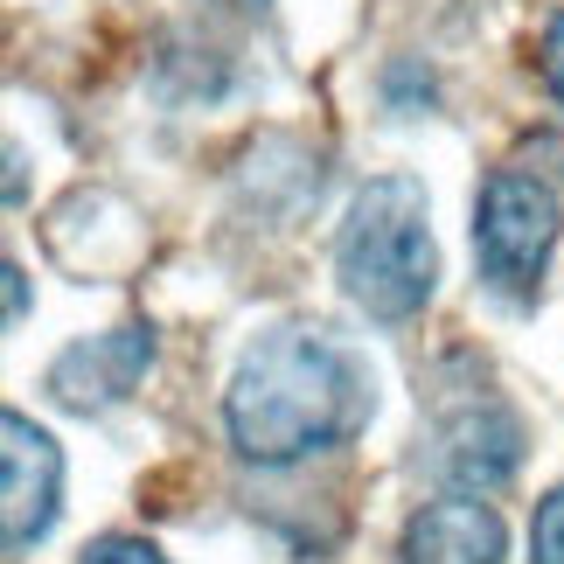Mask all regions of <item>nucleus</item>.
I'll return each mask as SVG.
<instances>
[{
    "instance_id": "7ed1b4c3",
    "label": "nucleus",
    "mask_w": 564,
    "mask_h": 564,
    "mask_svg": "<svg viewBox=\"0 0 564 564\" xmlns=\"http://www.w3.org/2000/svg\"><path fill=\"white\" fill-rule=\"evenodd\" d=\"M474 245H481V265L502 293H536L557 245V195L536 175H495L474 209Z\"/></svg>"
},
{
    "instance_id": "1a4fd4ad",
    "label": "nucleus",
    "mask_w": 564,
    "mask_h": 564,
    "mask_svg": "<svg viewBox=\"0 0 564 564\" xmlns=\"http://www.w3.org/2000/svg\"><path fill=\"white\" fill-rule=\"evenodd\" d=\"M84 564H167V557L147 544V536H105V544L84 557Z\"/></svg>"
},
{
    "instance_id": "f03ea898",
    "label": "nucleus",
    "mask_w": 564,
    "mask_h": 564,
    "mask_svg": "<svg viewBox=\"0 0 564 564\" xmlns=\"http://www.w3.org/2000/svg\"><path fill=\"white\" fill-rule=\"evenodd\" d=\"M341 286L377 321H411L432 300L440 251H432L425 188L411 175H377L356 195L349 230H341Z\"/></svg>"
},
{
    "instance_id": "20e7f679",
    "label": "nucleus",
    "mask_w": 564,
    "mask_h": 564,
    "mask_svg": "<svg viewBox=\"0 0 564 564\" xmlns=\"http://www.w3.org/2000/svg\"><path fill=\"white\" fill-rule=\"evenodd\" d=\"M0 440H8L0 446V536H8V551H35L63 509V453L21 411L0 419Z\"/></svg>"
},
{
    "instance_id": "f257e3e1",
    "label": "nucleus",
    "mask_w": 564,
    "mask_h": 564,
    "mask_svg": "<svg viewBox=\"0 0 564 564\" xmlns=\"http://www.w3.org/2000/svg\"><path fill=\"white\" fill-rule=\"evenodd\" d=\"M370 404H377L370 370L335 335L279 328L245 349V362L230 377V398H224V419H230V440L245 460L286 467L300 453L362 432Z\"/></svg>"
},
{
    "instance_id": "6e6552de",
    "label": "nucleus",
    "mask_w": 564,
    "mask_h": 564,
    "mask_svg": "<svg viewBox=\"0 0 564 564\" xmlns=\"http://www.w3.org/2000/svg\"><path fill=\"white\" fill-rule=\"evenodd\" d=\"M530 564H564V488H551V495H544V509H536Z\"/></svg>"
},
{
    "instance_id": "9b49d317",
    "label": "nucleus",
    "mask_w": 564,
    "mask_h": 564,
    "mask_svg": "<svg viewBox=\"0 0 564 564\" xmlns=\"http://www.w3.org/2000/svg\"><path fill=\"white\" fill-rule=\"evenodd\" d=\"M0 279H8V321H21V314H29V272H21V265H8Z\"/></svg>"
},
{
    "instance_id": "39448f33",
    "label": "nucleus",
    "mask_w": 564,
    "mask_h": 564,
    "mask_svg": "<svg viewBox=\"0 0 564 564\" xmlns=\"http://www.w3.org/2000/svg\"><path fill=\"white\" fill-rule=\"evenodd\" d=\"M147 362H154V328H147V321H126L112 335H91V341H77V349H63L56 370H50V390H56V404H70V411H105V404L133 398Z\"/></svg>"
},
{
    "instance_id": "9d476101",
    "label": "nucleus",
    "mask_w": 564,
    "mask_h": 564,
    "mask_svg": "<svg viewBox=\"0 0 564 564\" xmlns=\"http://www.w3.org/2000/svg\"><path fill=\"white\" fill-rule=\"evenodd\" d=\"M544 84L564 105V14H551V29H544Z\"/></svg>"
},
{
    "instance_id": "0eeeda50",
    "label": "nucleus",
    "mask_w": 564,
    "mask_h": 564,
    "mask_svg": "<svg viewBox=\"0 0 564 564\" xmlns=\"http://www.w3.org/2000/svg\"><path fill=\"white\" fill-rule=\"evenodd\" d=\"M516 453H523V432L502 404H481V411H460L446 419L440 432V474L460 488H495L516 474Z\"/></svg>"
},
{
    "instance_id": "423d86ee",
    "label": "nucleus",
    "mask_w": 564,
    "mask_h": 564,
    "mask_svg": "<svg viewBox=\"0 0 564 564\" xmlns=\"http://www.w3.org/2000/svg\"><path fill=\"white\" fill-rule=\"evenodd\" d=\"M411 564H495L502 557V516L488 502H425L404 523Z\"/></svg>"
}]
</instances>
